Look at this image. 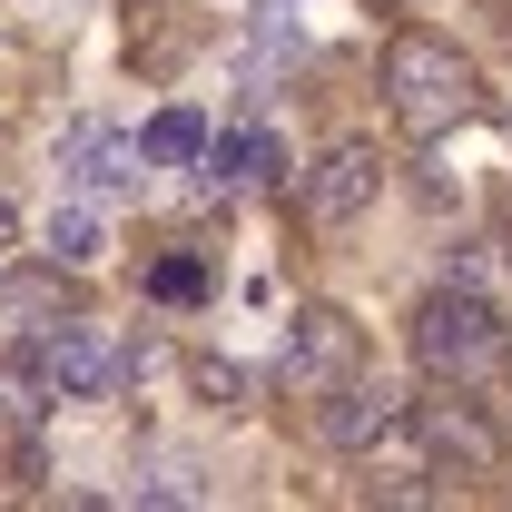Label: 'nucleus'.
<instances>
[{
	"label": "nucleus",
	"mask_w": 512,
	"mask_h": 512,
	"mask_svg": "<svg viewBox=\"0 0 512 512\" xmlns=\"http://www.w3.org/2000/svg\"><path fill=\"white\" fill-rule=\"evenodd\" d=\"M276 375L296 384V394H335V384H355V375H365V325L335 316V306H306V316L286 325Z\"/></svg>",
	"instance_id": "4"
},
{
	"label": "nucleus",
	"mask_w": 512,
	"mask_h": 512,
	"mask_svg": "<svg viewBox=\"0 0 512 512\" xmlns=\"http://www.w3.org/2000/svg\"><path fill=\"white\" fill-rule=\"evenodd\" d=\"M30 375L50 384V394H69V404H99V394H119L138 375V355H128L109 325H50L30 345Z\"/></svg>",
	"instance_id": "3"
},
{
	"label": "nucleus",
	"mask_w": 512,
	"mask_h": 512,
	"mask_svg": "<svg viewBox=\"0 0 512 512\" xmlns=\"http://www.w3.org/2000/svg\"><path fill=\"white\" fill-rule=\"evenodd\" d=\"M217 168H227V188H266L286 158H276V138H266V128H227V138H217Z\"/></svg>",
	"instance_id": "11"
},
{
	"label": "nucleus",
	"mask_w": 512,
	"mask_h": 512,
	"mask_svg": "<svg viewBox=\"0 0 512 512\" xmlns=\"http://www.w3.org/2000/svg\"><path fill=\"white\" fill-rule=\"evenodd\" d=\"M50 256H60V266H99V256H109V227H99L89 207H69V217H50Z\"/></svg>",
	"instance_id": "12"
},
{
	"label": "nucleus",
	"mask_w": 512,
	"mask_h": 512,
	"mask_svg": "<svg viewBox=\"0 0 512 512\" xmlns=\"http://www.w3.org/2000/svg\"><path fill=\"white\" fill-rule=\"evenodd\" d=\"M316 434L335 453L384 444V434H394V394H384V384H335V394H316Z\"/></svg>",
	"instance_id": "7"
},
{
	"label": "nucleus",
	"mask_w": 512,
	"mask_h": 512,
	"mask_svg": "<svg viewBox=\"0 0 512 512\" xmlns=\"http://www.w3.org/2000/svg\"><path fill=\"white\" fill-rule=\"evenodd\" d=\"M424 434H434V453H453L463 473H503V434L463 404V384H444V394L424 404Z\"/></svg>",
	"instance_id": "8"
},
{
	"label": "nucleus",
	"mask_w": 512,
	"mask_h": 512,
	"mask_svg": "<svg viewBox=\"0 0 512 512\" xmlns=\"http://www.w3.org/2000/svg\"><path fill=\"white\" fill-rule=\"evenodd\" d=\"M197 394H217V404H237V394H247V375H237V365H217V355H207V365H197Z\"/></svg>",
	"instance_id": "14"
},
{
	"label": "nucleus",
	"mask_w": 512,
	"mask_h": 512,
	"mask_svg": "<svg viewBox=\"0 0 512 512\" xmlns=\"http://www.w3.org/2000/svg\"><path fill=\"white\" fill-rule=\"evenodd\" d=\"M414 365L434 384H483L503 365V316H493L483 296H463V286L424 296V316H414Z\"/></svg>",
	"instance_id": "2"
},
{
	"label": "nucleus",
	"mask_w": 512,
	"mask_h": 512,
	"mask_svg": "<svg viewBox=\"0 0 512 512\" xmlns=\"http://www.w3.org/2000/svg\"><path fill=\"white\" fill-rule=\"evenodd\" d=\"M10 227H20V217H10V197H0V247H10Z\"/></svg>",
	"instance_id": "15"
},
{
	"label": "nucleus",
	"mask_w": 512,
	"mask_h": 512,
	"mask_svg": "<svg viewBox=\"0 0 512 512\" xmlns=\"http://www.w3.org/2000/svg\"><path fill=\"white\" fill-rule=\"evenodd\" d=\"M375 188H384L375 148H335L316 168V188H306V217H316V227H355V217L375 207Z\"/></svg>",
	"instance_id": "6"
},
{
	"label": "nucleus",
	"mask_w": 512,
	"mask_h": 512,
	"mask_svg": "<svg viewBox=\"0 0 512 512\" xmlns=\"http://www.w3.org/2000/svg\"><path fill=\"white\" fill-rule=\"evenodd\" d=\"M138 158H148V168H197V158H207V119H197V109H158L148 138H138Z\"/></svg>",
	"instance_id": "9"
},
{
	"label": "nucleus",
	"mask_w": 512,
	"mask_h": 512,
	"mask_svg": "<svg viewBox=\"0 0 512 512\" xmlns=\"http://www.w3.org/2000/svg\"><path fill=\"white\" fill-rule=\"evenodd\" d=\"M60 168H69V188H89V197H119L128 178H138V138H119L109 119H79L60 138Z\"/></svg>",
	"instance_id": "5"
},
{
	"label": "nucleus",
	"mask_w": 512,
	"mask_h": 512,
	"mask_svg": "<svg viewBox=\"0 0 512 512\" xmlns=\"http://www.w3.org/2000/svg\"><path fill=\"white\" fill-rule=\"evenodd\" d=\"M286 60H296V0H266V20H256V40H247V89H266Z\"/></svg>",
	"instance_id": "10"
},
{
	"label": "nucleus",
	"mask_w": 512,
	"mask_h": 512,
	"mask_svg": "<svg viewBox=\"0 0 512 512\" xmlns=\"http://www.w3.org/2000/svg\"><path fill=\"white\" fill-rule=\"evenodd\" d=\"M148 296H158V306H197V296H207V266H197V256H158V266H148Z\"/></svg>",
	"instance_id": "13"
},
{
	"label": "nucleus",
	"mask_w": 512,
	"mask_h": 512,
	"mask_svg": "<svg viewBox=\"0 0 512 512\" xmlns=\"http://www.w3.org/2000/svg\"><path fill=\"white\" fill-rule=\"evenodd\" d=\"M384 99H394V119L414 128V138H444V128H463L483 109V79H473V60H463L453 40L404 30V40L384 50Z\"/></svg>",
	"instance_id": "1"
}]
</instances>
